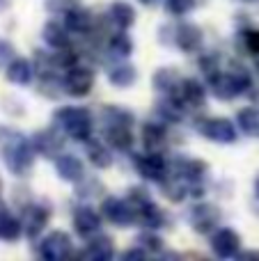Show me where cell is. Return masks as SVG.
Masks as SVG:
<instances>
[{
	"label": "cell",
	"mask_w": 259,
	"mask_h": 261,
	"mask_svg": "<svg viewBox=\"0 0 259 261\" xmlns=\"http://www.w3.org/2000/svg\"><path fill=\"white\" fill-rule=\"evenodd\" d=\"M60 117H62V124H64V128H67L69 135H73V138H78V140H85L87 135H90L92 122H90V115H87L85 110L67 108L60 113Z\"/></svg>",
	"instance_id": "6da1fadb"
},
{
	"label": "cell",
	"mask_w": 259,
	"mask_h": 261,
	"mask_svg": "<svg viewBox=\"0 0 259 261\" xmlns=\"http://www.w3.org/2000/svg\"><path fill=\"white\" fill-rule=\"evenodd\" d=\"M64 85H67L69 94L85 96L87 92L92 90V85H94V76H92V71H90V69H85V67H73L71 71L67 73Z\"/></svg>",
	"instance_id": "7a4b0ae2"
},
{
	"label": "cell",
	"mask_w": 259,
	"mask_h": 261,
	"mask_svg": "<svg viewBox=\"0 0 259 261\" xmlns=\"http://www.w3.org/2000/svg\"><path fill=\"white\" fill-rule=\"evenodd\" d=\"M211 245H214L216 254H220V257H232V254H237L241 241L234 234V229H218V234L214 236Z\"/></svg>",
	"instance_id": "3957f363"
},
{
	"label": "cell",
	"mask_w": 259,
	"mask_h": 261,
	"mask_svg": "<svg viewBox=\"0 0 259 261\" xmlns=\"http://www.w3.org/2000/svg\"><path fill=\"white\" fill-rule=\"evenodd\" d=\"M204 135L216 142H234V126L227 119H211L204 128Z\"/></svg>",
	"instance_id": "277c9868"
},
{
	"label": "cell",
	"mask_w": 259,
	"mask_h": 261,
	"mask_svg": "<svg viewBox=\"0 0 259 261\" xmlns=\"http://www.w3.org/2000/svg\"><path fill=\"white\" fill-rule=\"evenodd\" d=\"M73 225H76L81 236H90L94 231H99V218L94 216L92 208H78L76 216H73Z\"/></svg>",
	"instance_id": "5b68a950"
},
{
	"label": "cell",
	"mask_w": 259,
	"mask_h": 261,
	"mask_svg": "<svg viewBox=\"0 0 259 261\" xmlns=\"http://www.w3.org/2000/svg\"><path fill=\"white\" fill-rule=\"evenodd\" d=\"M30 76H32V67L28 60L18 58V60H12L7 67V78L9 83H14V85H28L30 83Z\"/></svg>",
	"instance_id": "8992f818"
},
{
	"label": "cell",
	"mask_w": 259,
	"mask_h": 261,
	"mask_svg": "<svg viewBox=\"0 0 259 261\" xmlns=\"http://www.w3.org/2000/svg\"><path fill=\"white\" fill-rule=\"evenodd\" d=\"M103 211H106V216L113 222H117V225H128V222H133V218L128 216L131 208H126L124 202H119V199H106Z\"/></svg>",
	"instance_id": "52a82bcc"
},
{
	"label": "cell",
	"mask_w": 259,
	"mask_h": 261,
	"mask_svg": "<svg viewBox=\"0 0 259 261\" xmlns=\"http://www.w3.org/2000/svg\"><path fill=\"white\" fill-rule=\"evenodd\" d=\"M46 220H48V213H46L44 208L32 206L30 211H25V231H28V236L39 234V229L46 225Z\"/></svg>",
	"instance_id": "ba28073f"
},
{
	"label": "cell",
	"mask_w": 259,
	"mask_h": 261,
	"mask_svg": "<svg viewBox=\"0 0 259 261\" xmlns=\"http://www.w3.org/2000/svg\"><path fill=\"white\" fill-rule=\"evenodd\" d=\"M179 44H182V50L191 53V50H195L197 46L202 44V32L197 30L195 25L182 28V30H179Z\"/></svg>",
	"instance_id": "9c48e42d"
},
{
	"label": "cell",
	"mask_w": 259,
	"mask_h": 261,
	"mask_svg": "<svg viewBox=\"0 0 259 261\" xmlns=\"http://www.w3.org/2000/svg\"><path fill=\"white\" fill-rule=\"evenodd\" d=\"M140 172L145 174V179H161L165 172V163L159 156H147L140 161Z\"/></svg>",
	"instance_id": "30bf717a"
},
{
	"label": "cell",
	"mask_w": 259,
	"mask_h": 261,
	"mask_svg": "<svg viewBox=\"0 0 259 261\" xmlns=\"http://www.w3.org/2000/svg\"><path fill=\"white\" fill-rule=\"evenodd\" d=\"M58 170H60V174H62V179H78V176L83 174V165H81V161H76L73 156H62L58 161Z\"/></svg>",
	"instance_id": "8fae6325"
},
{
	"label": "cell",
	"mask_w": 259,
	"mask_h": 261,
	"mask_svg": "<svg viewBox=\"0 0 259 261\" xmlns=\"http://www.w3.org/2000/svg\"><path fill=\"white\" fill-rule=\"evenodd\" d=\"M110 16L119 23V28H126L133 23L136 14H133V7H128L126 3H115L113 7H110Z\"/></svg>",
	"instance_id": "7c38bea8"
},
{
	"label": "cell",
	"mask_w": 259,
	"mask_h": 261,
	"mask_svg": "<svg viewBox=\"0 0 259 261\" xmlns=\"http://www.w3.org/2000/svg\"><path fill=\"white\" fill-rule=\"evenodd\" d=\"M67 23L73 32H87L90 30V14H85V9H71Z\"/></svg>",
	"instance_id": "4fadbf2b"
},
{
	"label": "cell",
	"mask_w": 259,
	"mask_h": 261,
	"mask_svg": "<svg viewBox=\"0 0 259 261\" xmlns=\"http://www.w3.org/2000/svg\"><path fill=\"white\" fill-rule=\"evenodd\" d=\"M108 142L115 144L117 149H126L131 147V133L126 126H113L108 130Z\"/></svg>",
	"instance_id": "5bb4252c"
},
{
	"label": "cell",
	"mask_w": 259,
	"mask_h": 261,
	"mask_svg": "<svg viewBox=\"0 0 259 261\" xmlns=\"http://www.w3.org/2000/svg\"><path fill=\"white\" fill-rule=\"evenodd\" d=\"M110 81H113L117 87H128L133 81H136V71H133L131 67H119L117 71L110 73Z\"/></svg>",
	"instance_id": "9a60e30c"
},
{
	"label": "cell",
	"mask_w": 259,
	"mask_h": 261,
	"mask_svg": "<svg viewBox=\"0 0 259 261\" xmlns=\"http://www.w3.org/2000/svg\"><path fill=\"white\" fill-rule=\"evenodd\" d=\"M184 94H186V99L193 101V103H202L204 92H202V85H197L195 81H188L186 85H184Z\"/></svg>",
	"instance_id": "2e32d148"
},
{
	"label": "cell",
	"mask_w": 259,
	"mask_h": 261,
	"mask_svg": "<svg viewBox=\"0 0 259 261\" xmlns=\"http://www.w3.org/2000/svg\"><path fill=\"white\" fill-rule=\"evenodd\" d=\"M90 156L94 158V163L99 167H108L110 165V158H108V151H106L103 147H101V144H94V147H92L90 144Z\"/></svg>",
	"instance_id": "e0dca14e"
},
{
	"label": "cell",
	"mask_w": 259,
	"mask_h": 261,
	"mask_svg": "<svg viewBox=\"0 0 259 261\" xmlns=\"http://www.w3.org/2000/svg\"><path fill=\"white\" fill-rule=\"evenodd\" d=\"M12 60H14V46L7 39H0V69L7 67Z\"/></svg>",
	"instance_id": "ac0fdd59"
},
{
	"label": "cell",
	"mask_w": 259,
	"mask_h": 261,
	"mask_svg": "<svg viewBox=\"0 0 259 261\" xmlns=\"http://www.w3.org/2000/svg\"><path fill=\"white\" fill-rule=\"evenodd\" d=\"M168 7L172 14H186L193 7V0H168Z\"/></svg>",
	"instance_id": "d6986e66"
},
{
	"label": "cell",
	"mask_w": 259,
	"mask_h": 261,
	"mask_svg": "<svg viewBox=\"0 0 259 261\" xmlns=\"http://www.w3.org/2000/svg\"><path fill=\"white\" fill-rule=\"evenodd\" d=\"M246 46L252 55H259V30H250L246 35Z\"/></svg>",
	"instance_id": "ffe728a7"
},
{
	"label": "cell",
	"mask_w": 259,
	"mask_h": 261,
	"mask_svg": "<svg viewBox=\"0 0 259 261\" xmlns=\"http://www.w3.org/2000/svg\"><path fill=\"white\" fill-rule=\"evenodd\" d=\"M255 190H257V197H259V176H257V181H255Z\"/></svg>",
	"instance_id": "44dd1931"
},
{
	"label": "cell",
	"mask_w": 259,
	"mask_h": 261,
	"mask_svg": "<svg viewBox=\"0 0 259 261\" xmlns=\"http://www.w3.org/2000/svg\"><path fill=\"white\" fill-rule=\"evenodd\" d=\"M142 3H147V5H151V3H156V0H142Z\"/></svg>",
	"instance_id": "7402d4cb"
},
{
	"label": "cell",
	"mask_w": 259,
	"mask_h": 261,
	"mask_svg": "<svg viewBox=\"0 0 259 261\" xmlns=\"http://www.w3.org/2000/svg\"><path fill=\"white\" fill-rule=\"evenodd\" d=\"M0 190H3V184H0Z\"/></svg>",
	"instance_id": "603a6c76"
}]
</instances>
